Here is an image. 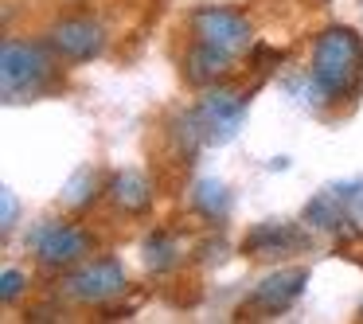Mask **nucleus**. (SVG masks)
Returning <instances> with one entry per match:
<instances>
[{"instance_id":"obj_5","label":"nucleus","mask_w":363,"mask_h":324,"mask_svg":"<svg viewBox=\"0 0 363 324\" xmlns=\"http://www.w3.org/2000/svg\"><path fill=\"white\" fill-rule=\"evenodd\" d=\"M121 289H125V269L113 258L86 262V266L71 269L63 277V293L71 301H79V305H102V301L118 297Z\"/></svg>"},{"instance_id":"obj_14","label":"nucleus","mask_w":363,"mask_h":324,"mask_svg":"<svg viewBox=\"0 0 363 324\" xmlns=\"http://www.w3.org/2000/svg\"><path fill=\"white\" fill-rule=\"evenodd\" d=\"M145 262H149V269H168L176 262V246H172V238L168 235H149L145 238Z\"/></svg>"},{"instance_id":"obj_3","label":"nucleus","mask_w":363,"mask_h":324,"mask_svg":"<svg viewBox=\"0 0 363 324\" xmlns=\"http://www.w3.org/2000/svg\"><path fill=\"white\" fill-rule=\"evenodd\" d=\"M246 118V98L223 86H207L203 98L196 102V110L188 113V133L196 137V145H227L235 141V133L242 129Z\"/></svg>"},{"instance_id":"obj_10","label":"nucleus","mask_w":363,"mask_h":324,"mask_svg":"<svg viewBox=\"0 0 363 324\" xmlns=\"http://www.w3.org/2000/svg\"><path fill=\"white\" fill-rule=\"evenodd\" d=\"M230 71V55L219 48H207V43L196 40V48L184 55V79L191 86H215L219 79H227Z\"/></svg>"},{"instance_id":"obj_2","label":"nucleus","mask_w":363,"mask_h":324,"mask_svg":"<svg viewBox=\"0 0 363 324\" xmlns=\"http://www.w3.org/2000/svg\"><path fill=\"white\" fill-rule=\"evenodd\" d=\"M55 86V59L32 40H4L0 51V90L4 102H32Z\"/></svg>"},{"instance_id":"obj_11","label":"nucleus","mask_w":363,"mask_h":324,"mask_svg":"<svg viewBox=\"0 0 363 324\" xmlns=\"http://www.w3.org/2000/svg\"><path fill=\"white\" fill-rule=\"evenodd\" d=\"M347 196H352L347 188H328V191H320V196H313L305 207V223L316 230H347V223H352L344 211Z\"/></svg>"},{"instance_id":"obj_6","label":"nucleus","mask_w":363,"mask_h":324,"mask_svg":"<svg viewBox=\"0 0 363 324\" xmlns=\"http://www.w3.org/2000/svg\"><path fill=\"white\" fill-rule=\"evenodd\" d=\"M32 250L40 258V266L48 269H63V266H74V262L86 258L90 250V235L71 223H43L32 238Z\"/></svg>"},{"instance_id":"obj_12","label":"nucleus","mask_w":363,"mask_h":324,"mask_svg":"<svg viewBox=\"0 0 363 324\" xmlns=\"http://www.w3.org/2000/svg\"><path fill=\"white\" fill-rule=\"evenodd\" d=\"M110 196H113V203H118L121 211H129V215L149 211V203H152L149 180H145L141 172H133V168H125V172L113 176V180H110Z\"/></svg>"},{"instance_id":"obj_15","label":"nucleus","mask_w":363,"mask_h":324,"mask_svg":"<svg viewBox=\"0 0 363 324\" xmlns=\"http://www.w3.org/2000/svg\"><path fill=\"white\" fill-rule=\"evenodd\" d=\"M90 199H94V172H90V168H79V172H74V180L67 184V191H63V203L86 207Z\"/></svg>"},{"instance_id":"obj_7","label":"nucleus","mask_w":363,"mask_h":324,"mask_svg":"<svg viewBox=\"0 0 363 324\" xmlns=\"http://www.w3.org/2000/svg\"><path fill=\"white\" fill-rule=\"evenodd\" d=\"M48 43H51L55 55L67 59V63H86V59H98L106 51V32L94 20L74 16V20H59V24L51 28Z\"/></svg>"},{"instance_id":"obj_16","label":"nucleus","mask_w":363,"mask_h":324,"mask_svg":"<svg viewBox=\"0 0 363 324\" xmlns=\"http://www.w3.org/2000/svg\"><path fill=\"white\" fill-rule=\"evenodd\" d=\"M24 289H28L24 269H4V274H0V301H4V305H12Z\"/></svg>"},{"instance_id":"obj_8","label":"nucleus","mask_w":363,"mask_h":324,"mask_svg":"<svg viewBox=\"0 0 363 324\" xmlns=\"http://www.w3.org/2000/svg\"><path fill=\"white\" fill-rule=\"evenodd\" d=\"M308 285V269L289 266V269H274L269 277H262L250 293V308H262V313H285V308L297 305V297Z\"/></svg>"},{"instance_id":"obj_4","label":"nucleus","mask_w":363,"mask_h":324,"mask_svg":"<svg viewBox=\"0 0 363 324\" xmlns=\"http://www.w3.org/2000/svg\"><path fill=\"white\" fill-rule=\"evenodd\" d=\"M191 35L207 48H219L227 51L230 59L242 55L250 48V20L242 12H230V9H196L191 12Z\"/></svg>"},{"instance_id":"obj_9","label":"nucleus","mask_w":363,"mask_h":324,"mask_svg":"<svg viewBox=\"0 0 363 324\" xmlns=\"http://www.w3.org/2000/svg\"><path fill=\"white\" fill-rule=\"evenodd\" d=\"M308 246V235L293 223H258L250 235L242 238V250L250 258H285Z\"/></svg>"},{"instance_id":"obj_1","label":"nucleus","mask_w":363,"mask_h":324,"mask_svg":"<svg viewBox=\"0 0 363 324\" xmlns=\"http://www.w3.org/2000/svg\"><path fill=\"white\" fill-rule=\"evenodd\" d=\"M313 86L320 98H352L363 82V40L352 28H324L313 43Z\"/></svg>"},{"instance_id":"obj_17","label":"nucleus","mask_w":363,"mask_h":324,"mask_svg":"<svg viewBox=\"0 0 363 324\" xmlns=\"http://www.w3.org/2000/svg\"><path fill=\"white\" fill-rule=\"evenodd\" d=\"M12 223H16V196H12L9 188H4V223H0V227L12 230Z\"/></svg>"},{"instance_id":"obj_13","label":"nucleus","mask_w":363,"mask_h":324,"mask_svg":"<svg viewBox=\"0 0 363 324\" xmlns=\"http://www.w3.org/2000/svg\"><path fill=\"white\" fill-rule=\"evenodd\" d=\"M191 203H196V211L203 215V219L219 223V219H227V211H230V191L223 180H199L196 191H191Z\"/></svg>"}]
</instances>
